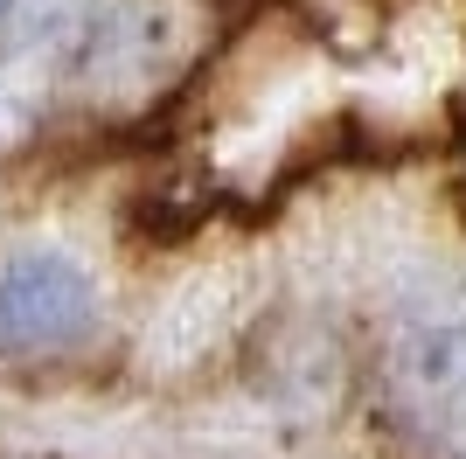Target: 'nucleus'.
Here are the masks:
<instances>
[{
	"instance_id": "nucleus-1",
	"label": "nucleus",
	"mask_w": 466,
	"mask_h": 459,
	"mask_svg": "<svg viewBox=\"0 0 466 459\" xmlns=\"http://www.w3.org/2000/svg\"><path fill=\"white\" fill-rule=\"evenodd\" d=\"M97 313L91 271L63 250H28L15 265H0V348H63L77 342Z\"/></svg>"
},
{
	"instance_id": "nucleus-2",
	"label": "nucleus",
	"mask_w": 466,
	"mask_h": 459,
	"mask_svg": "<svg viewBox=\"0 0 466 459\" xmlns=\"http://www.w3.org/2000/svg\"><path fill=\"white\" fill-rule=\"evenodd\" d=\"M397 390L404 411L431 439L466 445V321H425L397 348Z\"/></svg>"
},
{
	"instance_id": "nucleus-3",
	"label": "nucleus",
	"mask_w": 466,
	"mask_h": 459,
	"mask_svg": "<svg viewBox=\"0 0 466 459\" xmlns=\"http://www.w3.org/2000/svg\"><path fill=\"white\" fill-rule=\"evenodd\" d=\"M77 0H0V56H42L70 28Z\"/></svg>"
}]
</instances>
